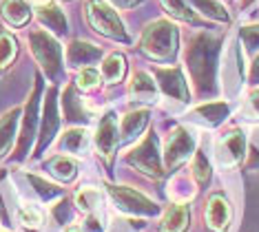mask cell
Returning a JSON list of instances; mask_svg holds the SVG:
<instances>
[{"label":"cell","instance_id":"836d02e7","mask_svg":"<svg viewBox=\"0 0 259 232\" xmlns=\"http://www.w3.org/2000/svg\"><path fill=\"white\" fill-rule=\"evenodd\" d=\"M100 82V73L93 67H87L80 71L78 75V88H82V91H93V88L98 86Z\"/></svg>","mask_w":259,"mask_h":232},{"label":"cell","instance_id":"f1b7e54d","mask_svg":"<svg viewBox=\"0 0 259 232\" xmlns=\"http://www.w3.org/2000/svg\"><path fill=\"white\" fill-rule=\"evenodd\" d=\"M18 56V40L9 31H0V71L9 69Z\"/></svg>","mask_w":259,"mask_h":232},{"label":"cell","instance_id":"d6a6232c","mask_svg":"<svg viewBox=\"0 0 259 232\" xmlns=\"http://www.w3.org/2000/svg\"><path fill=\"white\" fill-rule=\"evenodd\" d=\"M241 44L248 53L259 51V25H248V27H241L239 31Z\"/></svg>","mask_w":259,"mask_h":232},{"label":"cell","instance_id":"6da1fadb","mask_svg":"<svg viewBox=\"0 0 259 232\" xmlns=\"http://www.w3.org/2000/svg\"><path fill=\"white\" fill-rule=\"evenodd\" d=\"M217 60L220 38L213 33H197L186 49V67L197 95H213L217 91Z\"/></svg>","mask_w":259,"mask_h":232},{"label":"cell","instance_id":"4dcf8cb0","mask_svg":"<svg viewBox=\"0 0 259 232\" xmlns=\"http://www.w3.org/2000/svg\"><path fill=\"white\" fill-rule=\"evenodd\" d=\"M27 179H29V183H31L33 188H36V193L45 201H54L56 197H60V188L54 186L51 181H45V179H40V177H36V175H27Z\"/></svg>","mask_w":259,"mask_h":232},{"label":"cell","instance_id":"9a60e30c","mask_svg":"<svg viewBox=\"0 0 259 232\" xmlns=\"http://www.w3.org/2000/svg\"><path fill=\"white\" fill-rule=\"evenodd\" d=\"M206 225L213 232H224L231 223V204L224 195H213L206 204Z\"/></svg>","mask_w":259,"mask_h":232},{"label":"cell","instance_id":"e0dca14e","mask_svg":"<svg viewBox=\"0 0 259 232\" xmlns=\"http://www.w3.org/2000/svg\"><path fill=\"white\" fill-rule=\"evenodd\" d=\"M149 117H151L149 109H135L131 113H126L120 124V144H128V142L138 140L140 133L149 124Z\"/></svg>","mask_w":259,"mask_h":232},{"label":"cell","instance_id":"8d00e7d4","mask_svg":"<svg viewBox=\"0 0 259 232\" xmlns=\"http://www.w3.org/2000/svg\"><path fill=\"white\" fill-rule=\"evenodd\" d=\"M82 230H84V232H104V223H102V219H100L98 215H91L84 221V228H82Z\"/></svg>","mask_w":259,"mask_h":232},{"label":"cell","instance_id":"8992f818","mask_svg":"<svg viewBox=\"0 0 259 232\" xmlns=\"http://www.w3.org/2000/svg\"><path fill=\"white\" fill-rule=\"evenodd\" d=\"M111 199L115 201V206L120 208L126 215H146L153 217L160 212V206L155 201H151L149 197H144L142 193L128 188V186H107Z\"/></svg>","mask_w":259,"mask_h":232},{"label":"cell","instance_id":"60d3db41","mask_svg":"<svg viewBox=\"0 0 259 232\" xmlns=\"http://www.w3.org/2000/svg\"><path fill=\"white\" fill-rule=\"evenodd\" d=\"M255 3V0H241V5H244V7H248V5H252Z\"/></svg>","mask_w":259,"mask_h":232},{"label":"cell","instance_id":"7c38bea8","mask_svg":"<svg viewBox=\"0 0 259 232\" xmlns=\"http://www.w3.org/2000/svg\"><path fill=\"white\" fill-rule=\"evenodd\" d=\"M33 11H36V18H38L40 25L45 27V31H49L54 35H67L69 20H67V16H64V11L58 7L54 0L38 3Z\"/></svg>","mask_w":259,"mask_h":232},{"label":"cell","instance_id":"74e56055","mask_svg":"<svg viewBox=\"0 0 259 232\" xmlns=\"http://www.w3.org/2000/svg\"><path fill=\"white\" fill-rule=\"evenodd\" d=\"M111 3L120 9H133V7H138L140 3H144V0H111Z\"/></svg>","mask_w":259,"mask_h":232},{"label":"cell","instance_id":"9c48e42d","mask_svg":"<svg viewBox=\"0 0 259 232\" xmlns=\"http://www.w3.org/2000/svg\"><path fill=\"white\" fill-rule=\"evenodd\" d=\"M244 155H246V135L241 133L239 128L226 133L217 142L215 157L222 168H233V166H237L241 159H244Z\"/></svg>","mask_w":259,"mask_h":232},{"label":"cell","instance_id":"f35d334b","mask_svg":"<svg viewBox=\"0 0 259 232\" xmlns=\"http://www.w3.org/2000/svg\"><path fill=\"white\" fill-rule=\"evenodd\" d=\"M250 84H259V53L255 60H252V67H250Z\"/></svg>","mask_w":259,"mask_h":232},{"label":"cell","instance_id":"277c9868","mask_svg":"<svg viewBox=\"0 0 259 232\" xmlns=\"http://www.w3.org/2000/svg\"><path fill=\"white\" fill-rule=\"evenodd\" d=\"M29 47H31L33 58L38 60L45 75L49 80H58L62 73V49L56 35L45 31V29H36L29 33Z\"/></svg>","mask_w":259,"mask_h":232},{"label":"cell","instance_id":"5b68a950","mask_svg":"<svg viewBox=\"0 0 259 232\" xmlns=\"http://www.w3.org/2000/svg\"><path fill=\"white\" fill-rule=\"evenodd\" d=\"M128 166H133L138 172L151 177V179H157V177L164 175V166H162V157H160V140H157V133H151L144 137V142L140 146H135L131 153L126 155Z\"/></svg>","mask_w":259,"mask_h":232},{"label":"cell","instance_id":"5bb4252c","mask_svg":"<svg viewBox=\"0 0 259 232\" xmlns=\"http://www.w3.org/2000/svg\"><path fill=\"white\" fill-rule=\"evenodd\" d=\"M104 53L98 44L87 42V40H73L67 49V64L69 69H87L93 62H98Z\"/></svg>","mask_w":259,"mask_h":232},{"label":"cell","instance_id":"603a6c76","mask_svg":"<svg viewBox=\"0 0 259 232\" xmlns=\"http://www.w3.org/2000/svg\"><path fill=\"white\" fill-rule=\"evenodd\" d=\"M228 111L231 109L224 102H208V104L197 106V109L193 111V117H195L197 122L206 124V126H217V124H222L228 117Z\"/></svg>","mask_w":259,"mask_h":232},{"label":"cell","instance_id":"484cf974","mask_svg":"<svg viewBox=\"0 0 259 232\" xmlns=\"http://www.w3.org/2000/svg\"><path fill=\"white\" fill-rule=\"evenodd\" d=\"M191 3V7L197 11V14H202L204 18H208V20H217V22H228L231 20V16H228V11L224 9V5L220 0H188Z\"/></svg>","mask_w":259,"mask_h":232},{"label":"cell","instance_id":"44dd1931","mask_svg":"<svg viewBox=\"0 0 259 232\" xmlns=\"http://www.w3.org/2000/svg\"><path fill=\"white\" fill-rule=\"evenodd\" d=\"M188 219H191V210L186 204H173L164 212L160 230L162 232H184L188 228Z\"/></svg>","mask_w":259,"mask_h":232},{"label":"cell","instance_id":"e575fe53","mask_svg":"<svg viewBox=\"0 0 259 232\" xmlns=\"http://www.w3.org/2000/svg\"><path fill=\"white\" fill-rule=\"evenodd\" d=\"M69 206H71V204H69L67 199H62L58 206H54V217H56L58 223L67 225V223L73 219V212H71V208H69Z\"/></svg>","mask_w":259,"mask_h":232},{"label":"cell","instance_id":"d4e9b609","mask_svg":"<svg viewBox=\"0 0 259 232\" xmlns=\"http://www.w3.org/2000/svg\"><path fill=\"white\" fill-rule=\"evenodd\" d=\"M89 148V133L84 128H69L60 140V151L62 153H73V155H84Z\"/></svg>","mask_w":259,"mask_h":232},{"label":"cell","instance_id":"52a82bcc","mask_svg":"<svg viewBox=\"0 0 259 232\" xmlns=\"http://www.w3.org/2000/svg\"><path fill=\"white\" fill-rule=\"evenodd\" d=\"M193 151H195V137L191 135L188 128L178 126L164 144V168L175 170L184 159L191 157Z\"/></svg>","mask_w":259,"mask_h":232},{"label":"cell","instance_id":"1f68e13d","mask_svg":"<svg viewBox=\"0 0 259 232\" xmlns=\"http://www.w3.org/2000/svg\"><path fill=\"white\" fill-rule=\"evenodd\" d=\"M191 170H193V177L197 179V183H202V186L210 179V164H208V159H206V155L202 151L195 153V159H193Z\"/></svg>","mask_w":259,"mask_h":232},{"label":"cell","instance_id":"30bf717a","mask_svg":"<svg viewBox=\"0 0 259 232\" xmlns=\"http://www.w3.org/2000/svg\"><path fill=\"white\" fill-rule=\"evenodd\" d=\"M155 80L157 86L162 88V93L170 100H178V102L186 104L188 102V86L184 80V73H182L180 67H166V69H155Z\"/></svg>","mask_w":259,"mask_h":232},{"label":"cell","instance_id":"d6986e66","mask_svg":"<svg viewBox=\"0 0 259 232\" xmlns=\"http://www.w3.org/2000/svg\"><path fill=\"white\" fill-rule=\"evenodd\" d=\"M62 106L67 113V120L73 124H89L91 120V111L87 109V102L78 95L73 86H69L62 95Z\"/></svg>","mask_w":259,"mask_h":232},{"label":"cell","instance_id":"ab89813d","mask_svg":"<svg viewBox=\"0 0 259 232\" xmlns=\"http://www.w3.org/2000/svg\"><path fill=\"white\" fill-rule=\"evenodd\" d=\"M64 232H84V230H82V228H78V225H69V228L64 230Z\"/></svg>","mask_w":259,"mask_h":232},{"label":"cell","instance_id":"ffe728a7","mask_svg":"<svg viewBox=\"0 0 259 232\" xmlns=\"http://www.w3.org/2000/svg\"><path fill=\"white\" fill-rule=\"evenodd\" d=\"M20 120H22L20 109H11V111H7L3 117H0V159H3L5 155L11 151V146H14L16 128H18Z\"/></svg>","mask_w":259,"mask_h":232},{"label":"cell","instance_id":"7402d4cb","mask_svg":"<svg viewBox=\"0 0 259 232\" xmlns=\"http://www.w3.org/2000/svg\"><path fill=\"white\" fill-rule=\"evenodd\" d=\"M126 73V58L122 53H109L102 60V67H100V75L107 84H117L122 82V77Z\"/></svg>","mask_w":259,"mask_h":232},{"label":"cell","instance_id":"cb8c5ba5","mask_svg":"<svg viewBox=\"0 0 259 232\" xmlns=\"http://www.w3.org/2000/svg\"><path fill=\"white\" fill-rule=\"evenodd\" d=\"M73 201H75V206L82 208V210H87L89 215H98L100 208H102V204H104V195H102V190L100 188L84 186V188H80L78 193H75Z\"/></svg>","mask_w":259,"mask_h":232},{"label":"cell","instance_id":"3957f363","mask_svg":"<svg viewBox=\"0 0 259 232\" xmlns=\"http://www.w3.org/2000/svg\"><path fill=\"white\" fill-rule=\"evenodd\" d=\"M84 18L91 25L93 31H98L100 35H104V38L117 40V42H128V40H131L126 33L124 22L117 16V11L111 7V5L104 3V0H87Z\"/></svg>","mask_w":259,"mask_h":232},{"label":"cell","instance_id":"4fadbf2b","mask_svg":"<svg viewBox=\"0 0 259 232\" xmlns=\"http://www.w3.org/2000/svg\"><path fill=\"white\" fill-rule=\"evenodd\" d=\"M117 144H120V130H117V122H115V115L113 113H107V115L100 120L98 124V130H96V146H98V153L102 157L111 159L115 153Z\"/></svg>","mask_w":259,"mask_h":232},{"label":"cell","instance_id":"2e32d148","mask_svg":"<svg viewBox=\"0 0 259 232\" xmlns=\"http://www.w3.org/2000/svg\"><path fill=\"white\" fill-rule=\"evenodd\" d=\"M128 98L133 102L153 104L157 100V82L146 71H135L131 82H128Z\"/></svg>","mask_w":259,"mask_h":232},{"label":"cell","instance_id":"83f0119b","mask_svg":"<svg viewBox=\"0 0 259 232\" xmlns=\"http://www.w3.org/2000/svg\"><path fill=\"white\" fill-rule=\"evenodd\" d=\"M162 7L168 11V16L178 18V20H184V22H199V16L195 14V9L191 7L188 0H160Z\"/></svg>","mask_w":259,"mask_h":232},{"label":"cell","instance_id":"8fae6325","mask_svg":"<svg viewBox=\"0 0 259 232\" xmlns=\"http://www.w3.org/2000/svg\"><path fill=\"white\" fill-rule=\"evenodd\" d=\"M58 126H60V117H58V93L56 88H51L49 95L45 100V109H42V128H40V140L36 146V155H40L47 146L54 142L58 135Z\"/></svg>","mask_w":259,"mask_h":232},{"label":"cell","instance_id":"ac0fdd59","mask_svg":"<svg viewBox=\"0 0 259 232\" xmlns=\"http://www.w3.org/2000/svg\"><path fill=\"white\" fill-rule=\"evenodd\" d=\"M0 18L5 20V25L20 29L31 18V7L27 5V0H3V5H0Z\"/></svg>","mask_w":259,"mask_h":232},{"label":"cell","instance_id":"d590c367","mask_svg":"<svg viewBox=\"0 0 259 232\" xmlns=\"http://www.w3.org/2000/svg\"><path fill=\"white\" fill-rule=\"evenodd\" d=\"M246 113H248L252 120H259V88L250 93L248 104H246Z\"/></svg>","mask_w":259,"mask_h":232},{"label":"cell","instance_id":"ba28073f","mask_svg":"<svg viewBox=\"0 0 259 232\" xmlns=\"http://www.w3.org/2000/svg\"><path fill=\"white\" fill-rule=\"evenodd\" d=\"M38 95H40V80L36 77V86L29 98V102L22 111V128H20V140L16 144V159H25L29 148L33 146L36 137V126H38Z\"/></svg>","mask_w":259,"mask_h":232},{"label":"cell","instance_id":"4316f807","mask_svg":"<svg viewBox=\"0 0 259 232\" xmlns=\"http://www.w3.org/2000/svg\"><path fill=\"white\" fill-rule=\"evenodd\" d=\"M47 168H49L51 175H54L56 179H60V181H71L75 177V172H78L75 162L71 157H67V155H56V157L47 164Z\"/></svg>","mask_w":259,"mask_h":232},{"label":"cell","instance_id":"f546056e","mask_svg":"<svg viewBox=\"0 0 259 232\" xmlns=\"http://www.w3.org/2000/svg\"><path fill=\"white\" fill-rule=\"evenodd\" d=\"M18 219H20V223L27 225V228H40L42 221H45V215H42V210H40L38 206L22 204L18 208Z\"/></svg>","mask_w":259,"mask_h":232},{"label":"cell","instance_id":"7a4b0ae2","mask_svg":"<svg viewBox=\"0 0 259 232\" xmlns=\"http://www.w3.org/2000/svg\"><path fill=\"white\" fill-rule=\"evenodd\" d=\"M180 33L173 22L168 20H153L144 27L140 38V49L151 60H173L178 56Z\"/></svg>","mask_w":259,"mask_h":232}]
</instances>
